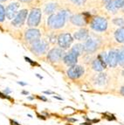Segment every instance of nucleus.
<instances>
[{
  "instance_id": "nucleus-1",
  "label": "nucleus",
  "mask_w": 124,
  "mask_h": 125,
  "mask_svg": "<svg viewBox=\"0 0 124 125\" xmlns=\"http://www.w3.org/2000/svg\"><path fill=\"white\" fill-rule=\"evenodd\" d=\"M70 17L67 10H62L56 14L50 15L47 19V25L52 29H60L64 26L66 21Z\"/></svg>"
},
{
  "instance_id": "nucleus-2",
  "label": "nucleus",
  "mask_w": 124,
  "mask_h": 125,
  "mask_svg": "<svg viewBox=\"0 0 124 125\" xmlns=\"http://www.w3.org/2000/svg\"><path fill=\"white\" fill-rule=\"evenodd\" d=\"M41 10L39 8H34L31 10L28 19H27V25L29 27H36L39 25L41 20Z\"/></svg>"
},
{
  "instance_id": "nucleus-3",
  "label": "nucleus",
  "mask_w": 124,
  "mask_h": 125,
  "mask_svg": "<svg viewBox=\"0 0 124 125\" xmlns=\"http://www.w3.org/2000/svg\"><path fill=\"white\" fill-rule=\"evenodd\" d=\"M47 47L48 45L45 40H39L31 44V51L34 54H36L37 56H40V55H43V54L46 53V51H47Z\"/></svg>"
},
{
  "instance_id": "nucleus-4",
  "label": "nucleus",
  "mask_w": 124,
  "mask_h": 125,
  "mask_svg": "<svg viewBox=\"0 0 124 125\" xmlns=\"http://www.w3.org/2000/svg\"><path fill=\"white\" fill-rule=\"evenodd\" d=\"M84 73H85V68L81 65H74L72 67H70L66 71L67 76L72 80L80 79L82 77Z\"/></svg>"
},
{
  "instance_id": "nucleus-5",
  "label": "nucleus",
  "mask_w": 124,
  "mask_h": 125,
  "mask_svg": "<svg viewBox=\"0 0 124 125\" xmlns=\"http://www.w3.org/2000/svg\"><path fill=\"white\" fill-rule=\"evenodd\" d=\"M65 52L61 48H52L47 52V60L52 63L60 62L63 60Z\"/></svg>"
},
{
  "instance_id": "nucleus-6",
  "label": "nucleus",
  "mask_w": 124,
  "mask_h": 125,
  "mask_svg": "<svg viewBox=\"0 0 124 125\" xmlns=\"http://www.w3.org/2000/svg\"><path fill=\"white\" fill-rule=\"evenodd\" d=\"M91 28L96 31H104L108 28V21L105 18L95 17L91 22Z\"/></svg>"
},
{
  "instance_id": "nucleus-7",
  "label": "nucleus",
  "mask_w": 124,
  "mask_h": 125,
  "mask_svg": "<svg viewBox=\"0 0 124 125\" xmlns=\"http://www.w3.org/2000/svg\"><path fill=\"white\" fill-rule=\"evenodd\" d=\"M41 37V33L38 29H34V28H30V29L26 30L25 33V39L27 42H29L31 44L34 43V42L38 41L40 40Z\"/></svg>"
},
{
  "instance_id": "nucleus-8",
  "label": "nucleus",
  "mask_w": 124,
  "mask_h": 125,
  "mask_svg": "<svg viewBox=\"0 0 124 125\" xmlns=\"http://www.w3.org/2000/svg\"><path fill=\"white\" fill-rule=\"evenodd\" d=\"M73 41L72 35L70 33H62L58 37V44L61 49H67Z\"/></svg>"
},
{
  "instance_id": "nucleus-9",
  "label": "nucleus",
  "mask_w": 124,
  "mask_h": 125,
  "mask_svg": "<svg viewBox=\"0 0 124 125\" xmlns=\"http://www.w3.org/2000/svg\"><path fill=\"white\" fill-rule=\"evenodd\" d=\"M27 14H28V10L26 9H24V10H21L20 11H19L11 22L12 25H14L15 27L22 26L23 24L25 23V19H26Z\"/></svg>"
},
{
  "instance_id": "nucleus-10",
  "label": "nucleus",
  "mask_w": 124,
  "mask_h": 125,
  "mask_svg": "<svg viewBox=\"0 0 124 125\" xmlns=\"http://www.w3.org/2000/svg\"><path fill=\"white\" fill-rule=\"evenodd\" d=\"M19 3H10L5 9V17L10 20H13L16 15L18 14V10L19 9Z\"/></svg>"
},
{
  "instance_id": "nucleus-11",
  "label": "nucleus",
  "mask_w": 124,
  "mask_h": 125,
  "mask_svg": "<svg viewBox=\"0 0 124 125\" xmlns=\"http://www.w3.org/2000/svg\"><path fill=\"white\" fill-rule=\"evenodd\" d=\"M78 55L75 54L74 52H72V51L70 52H66L65 53L64 57H63V61L64 63L68 66L69 67L74 66V65H77V61H78Z\"/></svg>"
},
{
  "instance_id": "nucleus-12",
  "label": "nucleus",
  "mask_w": 124,
  "mask_h": 125,
  "mask_svg": "<svg viewBox=\"0 0 124 125\" xmlns=\"http://www.w3.org/2000/svg\"><path fill=\"white\" fill-rule=\"evenodd\" d=\"M98 43L97 41L92 38H88L87 40H86V43L84 44L85 46V52L87 53H93L95 51L97 50L98 48Z\"/></svg>"
},
{
  "instance_id": "nucleus-13",
  "label": "nucleus",
  "mask_w": 124,
  "mask_h": 125,
  "mask_svg": "<svg viewBox=\"0 0 124 125\" xmlns=\"http://www.w3.org/2000/svg\"><path fill=\"white\" fill-rule=\"evenodd\" d=\"M118 65V51L111 50L108 53V66L115 67Z\"/></svg>"
},
{
  "instance_id": "nucleus-14",
  "label": "nucleus",
  "mask_w": 124,
  "mask_h": 125,
  "mask_svg": "<svg viewBox=\"0 0 124 125\" xmlns=\"http://www.w3.org/2000/svg\"><path fill=\"white\" fill-rule=\"evenodd\" d=\"M70 20L72 24L77 26H85L87 22H86V18L83 14H75L72 15L70 18Z\"/></svg>"
},
{
  "instance_id": "nucleus-15",
  "label": "nucleus",
  "mask_w": 124,
  "mask_h": 125,
  "mask_svg": "<svg viewBox=\"0 0 124 125\" xmlns=\"http://www.w3.org/2000/svg\"><path fill=\"white\" fill-rule=\"evenodd\" d=\"M124 6V0H113L110 4L107 5V9L109 11L112 12H115L117 9L122 8Z\"/></svg>"
},
{
  "instance_id": "nucleus-16",
  "label": "nucleus",
  "mask_w": 124,
  "mask_h": 125,
  "mask_svg": "<svg viewBox=\"0 0 124 125\" xmlns=\"http://www.w3.org/2000/svg\"><path fill=\"white\" fill-rule=\"evenodd\" d=\"M73 37L77 40H87L88 39V31L86 28H82V29L76 31Z\"/></svg>"
},
{
  "instance_id": "nucleus-17",
  "label": "nucleus",
  "mask_w": 124,
  "mask_h": 125,
  "mask_svg": "<svg viewBox=\"0 0 124 125\" xmlns=\"http://www.w3.org/2000/svg\"><path fill=\"white\" fill-rule=\"evenodd\" d=\"M108 81V76H107V73H101L98 75H96L94 80V84L97 86H104L106 85Z\"/></svg>"
},
{
  "instance_id": "nucleus-18",
  "label": "nucleus",
  "mask_w": 124,
  "mask_h": 125,
  "mask_svg": "<svg viewBox=\"0 0 124 125\" xmlns=\"http://www.w3.org/2000/svg\"><path fill=\"white\" fill-rule=\"evenodd\" d=\"M92 68L96 72H102L105 69L102 63L100 61V60L98 58H96L95 60H93V62H92Z\"/></svg>"
},
{
  "instance_id": "nucleus-19",
  "label": "nucleus",
  "mask_w": 124,
  "mask_h": 125,
  "mask_svg": "<svg viewBox=\"0 0 124 125\" xmlns=\"http://www.w3.org/2000/svg\"><path fill=\"white\" fill-rule=\"evenodd\" d=\"M114 38L117 42L123 43L124 42V27H121L117 29L114 32Z\"/></svg>"
},
{
  "instance_id": "nucleus-20",
  "label": "nucleus",
  "mask_w": 124,
  "mask_h": 125,
  "mask_svg": "<svg viewBox=\"0 0 124 125\" xmlns=\"http://www.w3.org/2000/svg\"><path fill=\"white\" fill-rule=\"evenodd\" d=\"M72 52H74L75 54H77L78 56L83 54V52H85V46L83 44H75L74 46H72L71 49Z\"/></svg>"
},
{
  "instance_id": "nucleus-21",
  "label": "nucleus",
  "mask_w": 124,
  "mask_h": 125,
  "mask_svg": "<svg viewBox=\"0 0 124 125\" xmlns=\"http://www.w3.org/2000/svg\"><path fill=\"white\" fill-rule=\"evenodd\" d=\"M57 4H54V3H50V4H47L45 7V12L46 14H50L52 15L53 14V12L57 10Z\"/></svg>"
},
{
  "instance_id": "nucleus-22",
  "label": "nucleus",
  "mask_w": 124,
  "mask_h": 125,
  "mask_svg": "<svg viewBox=\"0 0 124 125\" xmlns=\"http://www.w3.org/2000/svg\"><path fill=\"white\" fill-rule=\"evenodd\" d=\"M97 58L99 59L100 61L102 63V65H103L106 68L107 66H108V54L106 53V52H101V53L98 55Z\"/></svg>"
},
{
  "instance_id": "nucleus-23",
  "label": "nucleus",
  "mask_w": 124,
  "mask_h": 125,
  "mask_svg": "<svg viewBox=\"0 0 124 125\" xmlns=\"http://www.w3.org/2000/svg\"><path fill=\"white\" fill-rule=\"evenodd\" d=\"M118 64L124 67V48L121 51H118Z\"/></svg>"
},
{
  "instance_id": "nucleus-24",
  "label": "nucleus",
  "mask_w": 124,
  "mask_h": 125,
  "mask_svg": "<svg viewBox=\"0 0 124 125\" xmlns=\"http://www.w3.org/2000/svg\"><path fill=\"white\" fill-rule=\"evenodd\" d=\"M113 23L117 26L124 27V19L122 18H116V19H113Z\"/></svg>"
},
{
  "instance_id": "nucleus-25",
  "label": "nucleus",
  "mask_w": 124,
  "mask_h": 125,
  "mask_svg": "<svg viewBox=\"0 0 124 125\" xmlns=\"http://www.w3.org/2000/svg\"><path fill=\"white\" fill-rule=\"evenodd\" d=\"M5 19V9L2 4H0V22H3Z\"/></svg>"
},
{
  "instance_id": "nucleus-26",
  "label": "nucleus",
  "mask_w": 124,
  "mask_h": 125,
  "mask_svg": "<svg viewBox=\"0 0 124 125\" xmlns=\"http://www.w3.org/2000/svg\"><path fill=\"white\" fill-rule=\"evenodd\" d=\"M72 2L74 4H76V5L80 6V5H83V4H84L85 0H72Z\"/></svg>"
},
{
  "instance_id": "nucleus-27",
  "label": "nucleus",
  "mask_w": 124,
  "mask_h": 125,
  "mask_svg": "<svg viewBox=\"0 0 124 125\" xmlns=\"http://www.w3.org/2000/svg\"><path fill=\"white\" fill-rule=\"evenodd\" d=\"M0 97H1V98H3V99H8V100H11V98H10V96L6 95V94H4V93H1V92H0Z\"/></svg>"
},
{
  "instance_id": "nucleus-28",
  "label": "nucleus",
  "mask_w": 124,
  "mask_h": 125,
  "mask_svg": "<svg viewBox=\"0 0 124 125\" xmlns=\"http://www.w3.org/2000/svg\"><path fill=\"white\" fill-rule=\"evenodd\" d=\"M11 90L10 89V88H5V89L4 90V91H3V93H4V94H6V95H8V94H11Z\"/></svg>"
},
{
  "instance_id": "nucleus-29",
  "label": "nucleus",
  "mask_w": 124,
  "mask_h": 125,
  "mask_svg": "<svg viewBox=\"0 0 124 125\" xmlns=\"http://www.w3.org/2000/svg\"><path fill=\"white\" fill-rule=\"evenodd\" d=\"M25 60L26 61H28V62H30L31 63V65H32V66H35V65H38L37 63H35V62H33V61H31V60L30 58H28V57H25Z\"/></svg>"
},
{
  "instance_id": "nucleus-30",
  "label": "nucleus",
  "mask_w": 124,
  "mask_h": 125,
  "mask_svg": "<svg viewBox=\"0 0 124 125\" xmlns=\"http://www.w3.org/2000/svg\"><path fill=\"white\" fill-rule=\"evenodd\" d=\"M10 125H21L20 123H19L17 121H15V120H12V119H10Z\"/></svg>"
},
{
  "instance_id": "nucleus-31",
  "label": "nucleus",
  "mask_w": 124,
  "mask_h": 125,
  "mask_svg": "<svg viewBox=\"0 0 124 125\" xmlns=\"http://www.w3.org/2000/svg\"><path fill=\"white\" fill-rule=\"evenodd\" d=\"M37 98L38 99H39V100H41V101H43V102H47V99L45 97V96H37Z\"/></svg>"
},
{
  "instance_id": "nucleus-32",
  "label": "nucleus",
  "mask_w": 124,
  "mask_h": 125,
  "mask_svg": "<svg viewBox=\"0 0 124 125\" xmlns=\"http://www.w3.org/2000/svg\"><path fill=\"white\" fill-rule=\"evenodd\" d=\"M43 93L45 94H48V95H51V94H53L54 93L52 91H49V90H46V91H43Z\"/></svg>"
},
{
  "instance_id": "nucleus-33",
  "label": "nucleus",
  "mask_w": 124,
  "mask_h": 125,
  "mask_svg": "<svg viewBox=\"0 0 124 125\" xmlns=\"http://www.w3.org/2000/svg\"><path fill=\"white\" fill-rule=\"evenodd\" d=\"M120 94H122V95L124 97V85L122 86V88H121V89H120Z\"/></svg>"
},
{
  "instance_id": "nucleus-34",
  "label": "nucleus",
  "mask_w": 124,
  "mask_h": 125,
  "mask_svg": "<svg viewBox=\"0 0 124 125\" xmlns=\"http://www.w3.org/2000/svg\"><path fill=\"white\" fill-rule=\"evenodd\" d=\"M17 83L19 84V85H21V86H27V83H26V82H23V81H18Z\"/></svg>"
},
{
  "instance_id": "nucleus-35",
  "label": "nucleus",
  "mask_w": 124,
  "mask_h": 125,
  "mask_svg": "<svg viewBox=\"0 0 124 125\" xmlns=\"http://www.w3.org/2000/svg\"><path fill=\"white\" fill-rule=\"evenodd\" d=\"M68 122H70V123H75V122H77V119H74V118H69V119H68Z\"/></svg>"
},
{
  "instance_id": "nucleus-36",
  "label": "nucleus",
  "mask_w": 124,
  "mask_h": 125,
  "mask_svg": "<svg viewBox=\"0 0 124 125\" xmlns=\"http://www.w3.org/2000/svg\"><path fill=\"white\" fill-rule=\"evenodd\" d=\"M102 1H103V2L105 3V4H107V5H108V4H110V3H111L112 1H113V0H102Z\"/></svg>"
},
{
  "instance_id": "nucleus-37",
  "label": "nucleus",
  "mask_w": 124,
  "mask_h": 125,
  "mask_svg": "<svg viewBox=\"0 0 124 125\" xmlns=\"http://www.w3.org/2000/svg\"><path fill=\"white\" fill-rule=\"evenodd\" d=\"M21 94H25V95H28V94H29V92H28V91H25V90H23V91L21 92Z\"/></svg>"
},
{
  "instance_id": "nucleus-38",
  "label": "nucleus",
  "mask_w": 124,
  "mask_h": 125,
  "mask_svg": "<svg viewBox=\"0 0 124 125\" xmlns=\"http://www.w3.org/2000/svg\"><path fill=\"white\" fill-rule=\"evenodd\" d=\"M20 2H23V3H30L31 0H19Z\"/></svg>"
},
{
  "instance_id": "nucleus-39",
  "label": "nucleus",
  "mask_w": 124,
  "mask_h": 125,
  "mask_svg": "<svg viewBox=\"0 0 124 125\" xmlns=\"http://www.w3.org/2000/svg\"><path fill=\"white\" fill-rule=\"evenodd\" d=\"M81 125H92V123H87V122H85V123H81Z\"/></svg>"
},
{
  "instance_id": "nucleus-40",
  "label": "nucleus",
  "mask_w": 124,
  "mask_h": 125,
  "mask_svg": "<svg viewBox=\"0 0 124 125\" xmlns=\"http://www.w3.org/2000/svg\"><path fill=\"white\" fill-rule=\"evenodd\" d=\"M36 76H37V77L39 78V80H43V77H42L41 75H39V73H36Z\"/></svg>"
},
{
  "instance_id": "nucleus-41",
  "label": "nucleus",
  "mask_w": 124,
  "mask_h": 125,
  "mask_svg": "<svg viewBox=\"0 0 124 125\" xmlns=\"http://www.w3.org/2000/svg\"><path fill=\"white\" fill-rule=\"evenodd\" d=\"M53 98L58 99V100H60V101H62V100H63L62 98H60V97H58V96H56V95H53Z\"/></svg>"
},
{
  "instance_id": "nucleus-42",
  "label": "nucleus",
  "mask_w": 124,
  "mask_h": 125,
  "mask_svg": "<svg viewBox=\"0 0 124 125\" xmlns=\"http://www.w3.org/2000/svg\"><path fill=\"white\" fill-rule=\"evenodd\" d=\"M27 99H28V100H30V101H32V100H34V97H31V96H27Z\"/></svg>"
},
{
  "instance_id": "nucleus-43",
  "label": "nucleus",
  "mask_w": 124,
  "mask_h": 125,
  "mask_svg": "<svg viewBox=\"0 0 124 125\" xmlns=\"http://www.w3.org/2000/svg\"><path fill=\"white\" fill-rule=\"evenodd\" d=\"M27 116H29V117H30V118H31V117H32V116H31V115H30V114H28V115H27Z\"/></svg>"
},
{
  "instance_id": "nucleus-44",
  "label": "nucleus",
  "mask_w": 124,
  "mask_h": 125,
  "mask_svg": "<svg viewBox=\"0 0 124 125\" xmlns=\"http://www.w3.org/2000/svg\"><path fill=\"white\" fill-rule=\"evenodd\" d=\"M4 1H6V0H0V2H4Z\"/></svg>"
},
{
  "instance_id": "nucleus-45",
  "label": "nucleus",
  "mask_w": 124,
  "mask_h": 125,
  "mask_svg": "<svg viewBox=\"0 0 124 125\" xmlns=\"http://www.w3.org/2000/svg\"><path fill=\"white\" fill-rule=\"evenodd\" d=\"M122 75H123V76H124V70H123V71H122Z\"/></svg>"
},
{
  "instance_id": "nucleus-46",
  "label": "nucleus",
  "mask_w": 124,
  "mask_h": 125,
  "mask_svg": "<svg viewBox=\"0 0 124 125\" xmlns=\"http://www.w3.org/2000/svg\"><path fill=\"white\" fill-rule=\"evenodd\" d=\"M123 8H124V6H123Z\"/></svg>"
}]
</instances>
